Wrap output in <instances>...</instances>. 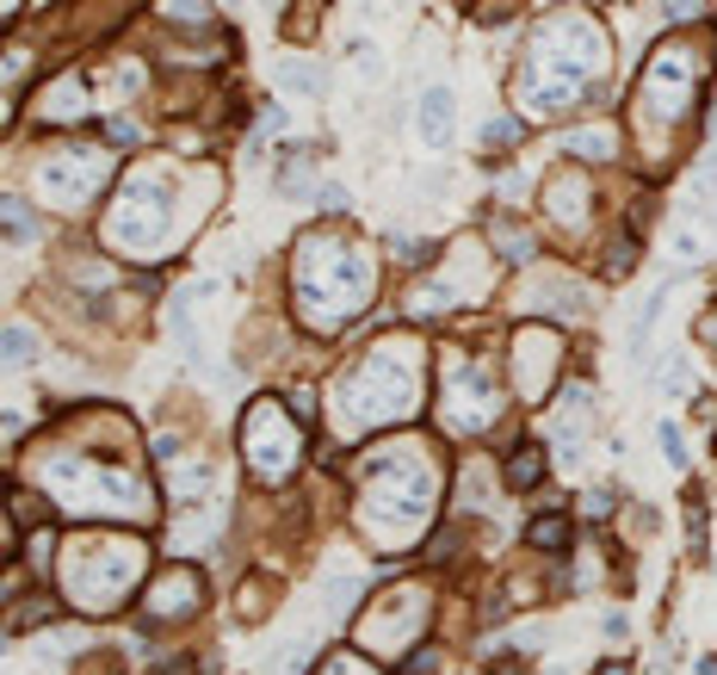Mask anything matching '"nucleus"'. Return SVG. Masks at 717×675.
Masks as SVG:
<instances>
[{
	"mask_svg": "<svg viewBox=\"0 0 717 675\" xmlns=\"http://www.w3.org/2000/svg\"><path fill=\"white\" fill-rule=\"evenodd\" d=\"M513 94L532 118L606 99V32L587 13H550L520 57Z\"/></svg>",
	"mask_w": 717,
	"mask_h": 675,
	"instance_id": "1",
	"label": "nucleus"
},
{
	"mask_svg": "<svg viewBox=\"0 0 717 675\" xmlns=\"http://www.w3.org/2000/svg\"><path fill=\"white\" fill-rule=\"evenodd\" d=\"M439 471L421 459V446H384L358 471V533L378 552H402L434 521Z\"/></svg>",
	"mask_w": 717,
	"mask_h": 675,
	"instance_id": "2",
	"label": "nucleus"
},
{
	"mask_svg": "<svg viewBox=\"0 0 717 675\" xmlns=\"http://www.w3.org/2000/svg\"><path fill=\"white\" fill-rule=\"evenodd\" d=\"M372 254L358 249V236L347 230H309L297 242V267H291V291H297V316L316 335H335L372 304Z\"/></svg>",
	"mask_w": 717,
	"mask_h": 675,
	"instance_id": "3",
	"label": "nucleus"
},
{
	"mask_svg": "<svg viewBox=\"0 0 717 675\" xmlns=\"http://www.w3.org/2000/svg\"><path fill=\"white\" fill-rule=\"evenodd\" d=\"M421 341L409 335H384L372 348L358 353V366L340 372L335 385V415H340V434H372V427H397L421 409Z\"/></svg>",
	"mask_w": 717,
	"mask_h": 675,
	"instance_id": "4",
	"label": "nucleus"
},
{
	"mask_svg": "<svg viewBox=\"0 0 717 675\" xmlns=\"http://www.w3.org/2000/svg\"><path fill=\"white\" fill-rule=\"evenodd\" d=\"M698 81H705V50L693 38H668L656 44V57L643 62V81H637V136L643 149L649 143H675L686 131V118L698 106Z\"/></svg>",
	"mask_w": 717,
	"mask_h": 675,
	"instance_id": "5",
	"label": "nucleus"
},
{
	"mask_svg": "<svg viewBox=\"0 0 717 675\" xmlns=\"http://www.w3.org/2000/svg\"><path fill=\"white\" fill-rule=\"evenodd\" d=\"M143 564H149V545L136 533H118V540H75L69 558H62V595L87 607V614H112L124 607L136 582H143Z\"/></svg>",
	"mask_w": 717,
	"mask_h": 675,
	"instance_id": "6",
	"label": "nucleus"
},
{
	"mask_svg": "<svg viewBox=\"0 0 717 675\" xmlns=\"http://www.w3.org/2000/svg\"><path fill=\"white\" fill-rule=\"evenodd\" d=\"M173 230V186L155 168H136L106 212V242L118 254H155Z\"/></svg>",
	"mask_w": 717,
	"mask_h": 675,
	"instance_id": "7",
	"label": "nucleus"
},
{
	"mask_svg": "<svg viewBox=\"0 0 717 675\" xmlns=\"http://www.w3.org/2000/svg\"><path fill=\"white\" fill-rule=\"evenodd\" d=\"M32 471L50 483V496H57L62 508H81V515H99V508H112V515H143V490H136L124 471H106V459L57 453V459H38Z\"/></svg>",
	"mask_w": 717,
	"mask_h": 675,
	"instance_id": "8",
	"label": "nucleus"
},
{
	"mask_svg": "<svg viewBox=\"0 0 717 675\" xmlns=\"http://www.w3.org/2000/svg\"><path fill=\"white\" fill-rule=\"evenodd\" d=\"M501 409H508V397H501V378H495L483 360H471V353H452L446 366H439V422H446V434H489L495 422H501Z\"/></svg>",
	"mask_w": 717,
	"mask_h": 675,
	"instance_id": "9",
	"label": "nucleus"
},
{
	"mask_svg": "<svg viewBox=\"0 0 717 675\" xmlns=\"http://www.w3.org/2000/svg\"><path fill=\"white\" fill-rule=\"evenodd\" d=\"M242 453H247V471L260 483H291V471L303 465V434L272 397H260L242 415Z\"/></svg>",
	"mask_w": 717,
	"mask_h": 675,
	"instance_id": "10",
	"label": "nucleus"
},
{
	"mask_svg": "<svg viewBox=\"0 0 717 675\" xmlns=\"http://www.w3.org/2000/svg\"><path fill=\"white\" fill-rule=\"evenodd\" d=\"M427 619H434L427 589H397V595H384L378 607H365V619H358V644L378 651V656H402V644H421Z\"/></svg>",
	"mask_w": 717,
	"mask_h": 675,
	"instance_id": "11",
	"label": "nucleus"
},
{
	"mask_svg": "<svg viewBox=\"0 0 717 675\" xmlns=\"http://www.w3.org/2000/svg\"><path fill=\"white\" fill-rule=\"evenodd\" d=\"M106 180H112V155L106 149H62L57 161L38 168V193L50 205H62V212H81Z\"/></svg>",
	"mask_w": 717,
	"mask_h": 675,
	"instance_id": "12",
	"label": "nucleus"
},
{
	"mask_svg": "<svg viewBox=\"0 0 717 675\" xmlns=\"http://www.w3.org/2000/svg\"><path fill=\"white\" fill-rule=\"evenodd\" d=\"M557 366H563V341H557L545 323H526L520 335H513L508 378H513V390H520L526 403H545V397H550V378H557Z\"/></svg>",
	"mask_w": 717,
	"mask_h": 675,
	"instance_id": "13",
	"label": "nucleus"
},
{
	"mask_svg": "<svg viewBox=\"0 0 717 675\" xmlns=\"http://www.w3.org/2000/svg\"><path fill=\"white\" fill-rule=\"evenodd\" d=\"M198 601H205V577L192 564H168L143 582V619L149 626H180V619L198 614Z\"/></svg>",
	"mask_w": 717,
	"mask_h": 675,
	"instance_id": "14",
	"label": "nucleus"
},
{
	"mask_svg": "<svg viewBox=\"0 0 717 675\" xmlns=\"http://www.w3.org/2000/svg\"><path fill=\"white\" fill-rule=\"evenodd\" d=\"M587 427H594V397H587V385H575L563 403L550 409V446H557V465H563V471H575V465H582Z\"/></svg>",
	"mask_w": 717,
	"mask_h": 675,
	"instance_id": "15",
	"label": "nucleus"
},
{
	"mask_svg": "<svg viewBox=\"0 0 717 675\" xmlns=\"http://www.w3.org/2000/svg\"><path fill=\"white\" fill-rule=\"evenodd\" d=\"M526 310H550V316H563V323H575V316H587V286H575L569 273H538L526 286Z\"/></svg>",
	"mask_w": 717,
	"mask_h": 675,
	"instance_id": "16",
	"label": "nucleus"
},
{
	"mask_svg": "<svg viewBox=\"0 0 717 675\" xmlns=\"http://www.w3.org/2000/svg\"><path fill=\"white\" fill-rule=\"evenodd\" d=\"M587 205H594V193H587L582 174H550V180H545V212H550V224L582 230V224H587Z\"/></svg>",
	"mask_w": 717,
	"mask_h": 675,
	"instance_id": "17",
	"label": "nucleus"
},
{
	"mask_svg": "<svg viewBox=\"0 0 717 675\" xmlns=\"http://www.w3.org/2000/svg\"><path fill=\"white\" fill-rule=\"evenodd\" d=\"M452 124H458V99H452V87L439 81V87L421 94V136H427L434 149H446V143H452Z\"/></svg>",
	"mask_w": 717,
	"mask_h": 675,
	"instance_id": "18",
	"label": "nucleus"
},
{
	"mask_svg": "<svg viewBox=\"0 0 717 675\" xmlns=\"http://www.w3.org/2000/svg\"><path fill=\"white\" fill-rule=\"evenodd\" d=\"M557 149L575 155V161H606V155H619V131L612 124H582V131L557 136Z\"/></svg>",
	"mask_w": 717,
	"mask_h": 675,
	"instance_id": "19",
	"label": "nucleus"
},
{
	"mask_svg": "<svg viewBox=\"0 0 717 675\" xmlns=\"http://www.w3.org/2000/svg\"><path fill=\"white\" fill-rule=\"evenodd\" d=\"M87 112V87H81V75H62L44 87V118L50 124H75V118Z\"/></svg>",
	"mask_w": 717,
	"mask_h": 675,
	"instance_id": "20",
	"label": "nucleus"
},
{
	"mask_svg": "<svg viewBox=\"0 0 717 675\" xmlns=\"http://www.w3.org/2000/svg\"><path fill=\"white\" fill-rule=\"evenodd\" d=\"M358 589H365V577H358L353 564H335V570L321 577V607H328V619H347V614H353Z\"/></svg>",
	"mask_w": 717,
	"mask_h": 675,
	"instance_id": "21",
	"label": "nucleus"
},
{
	"mask_svg": "<svg viewBox=\"0 0 717 675\" xmlns=\"http://www.w3.org/2000/svg\"><path fill=\"white\" fill-rule=\"evenodd\" d=\"M272 81H279L284 94H321L328 87V69L316 57H279L272 62Z\"/></svg>",
	"mask_w": 717,
	"mask_h": 675,
	"instance_id": "22",
	"label": "nucleus"
},
{
	"mask_svg": "<svg viewBox=\"0 0 717 675\" xmlns=\"http://www.w3.org/2000/svg\"><path fill=\"white\" fill-rule=\"evenodd\" d=\"M545 471H550V453H545V446H513L508 465H501V483H508V490H532Z\"/></svg>",
	"mask_w": 717,
	"mask_h": 675,
	"instance_id": "23",
	"label": "nucleus"
},
{
	"mask_svg": "<svg viewBox=\"0 0 717 675\" xmlns=\"http://www.w3.org/2000/svg\"><path fill=\"white\" fill-rule=\"evenodd\" d=\"M489 249L501 254V261H513V267H526L532 254H538V242H532L513 217H495V224H489Z\"/></svg>",
	"mask_w": 717,
	"mask_h": 675,
	"instance_id": "24",
	"label": "nucleus"
},
{
	"mask_svg": "<svg viewBox=\"0 0 717 675\" xmlns=\"http://www.w3.org/2000/svg\"><path fill=\"white\" fill-rule=\"evenodd\" d=\"M210 478H217V471H210V459L198 453V459H186V465H173V471H168V496L180 502V508H186V502L198 496V490H205Z\"/></svg>",
	"mask_w": 717,
	"mask_h": 675,
	"instance_id": "25",
	"label": "nucleus"
},
{
	"mask_svg": "<svg viewBox=\"0 0 717 675\" xmlns=\"http://www.w3.org/2000/svg\"><path fill=\"white\" fill-rule=\"evenodd\" d=\"M526 545L532 552H569V521L563 515H538V521L526 527Z\"/></svg>",
	"mask_w": 717,
	"mask_h": 675,
	"instance_id": "26",
	"label": "nucleus"
},
{
	"mask_svg": "<svg viewBox=\"0 0 717 675\" xmlns=\"http://www.w3.org/2000/svg\"><path fill=\"white\" fill-rule=\"evenodd\" d=\"M0 353H7V372H25L32 360H38V335L25 323H13L7 328V341H0Z\"/></svg>",
	"mask_w": 717,
	"mask_h": 675,
	"instance_id": "27",
	"label": "nucleus"
},
{
	"mask_svg": "<svg viewBox=\"0 0 717 675\" xmlns=\"http://www.w3.org/2000/svg\"><path fill=\"white\" fill-rule=\"evenodd\" d=\"M656 385L675 390V397H680V390H693V360H686V353H668V360L656 366Z\"/></svg>",
	"mask_w": 717,
	"mask_h": 675,
	"instance_id": "28",
	"label": "nucleus"
},
{
	"mask_svg": "<svg viewBox=\"0 0 717 675\" xmlns=\"http://www.w3.org/2000/svg\"><path fill=\"white\" fill-rule=\"evenodd\" d=\"M520 131H526V124H520L513 112H495L489 124H483V143H489V149H513V143H520Z\"/></svg>",
	"mask_w": 717,
	"mask_h": 675,
	"instance_id": "29",
	"label": "nucleus"
},
{
	"mask_svg": "<svg viewBox=\"0 0 717 675\" xmlns=\"http://www.w3.org/2000/svg\"><path fill=\"white\" fill-rule=\"evenodd\" d=\"M321 675H378V663L358 656V651H335L328 663H321Z\"/></svg>",
	"mask_w": 717,
	"mask_h": 675,
	"instance_id": "30",
	"label": "nucleus"
},
{
	"mask_svg": "<svg viewBox=\"0 0 717 675\" xmlns=\"http://www.w3.org/2000/svg\"><path fill=\"white\" fill-rule=\"evenodd\" d=\"M7 236H13V242H32V236H38V224H32V205H25V198H7Z\"/></svg>",
	"mask_w": 717,
	"mask_h": 675,
	"instance_id": "31",
	"label": "nucleus"
},
{
	"mask_svg": "<svg viewBox=\"0 0 717 675\" xmlns=\"http://www.w3.org/2000/svg\"><path fill=\"white\" fill-rule=\"evenodd\" d=\"M347 57L358 62V75H365V81H384V57H378V44L353 38V44H347Z\"/></svg>",
	"mask_w": 717,
	"mask_h": 675,
	"instance_id": "32",
	"label": "nucleus"
},
{
	"mask_svg": "<svg viewBox=\"0 0 717 675\" xmlns=\"http://www.w3.org/2000/svg\"><path fill=\"white\" fill-rule=\"evenodd\" d=\"M390 254H397L402 267H421V261H427V242H421V236H402V230H390Z\"/></svg>",
	"mask_w": 717,
	"mask_h": 675,
	"instance_id": "33",
	"label": "nucleus"
},
{
	"mask_svg": "<svg viewBox=\"0 0 717 675\" xmlns=\"http://www.w3.org/2000/svg\"><path fill=\"white\" fill-rule=\"evenodd\" d=\"M291 7H297V13L284 20V32H291V38H309V32H316V20H321V0H291Z\"/></svg>",
	"mask_w": 717,
	"mask_h": 675,
	"instance_id": "34",
	"label": "nucleus"
},
{
	"mask_svg": "<svg viewBox=\"0 0 717 675\" xmlns=\"http://www.w3.org/2000/svg\"><path fill=\"white\" fill-rule=\"evenodd\" d=\"M168 20H180V25H210V7H198V0H168Z\"/></svg>",
	"mask_w": 717,
	"mask_h": 675,
	"instance_id": "35",
	"label": "nucleus"
},
{
	"mask_svg": "<svg viewBox=\"0 0 717 675\" xmlns=\"http://www.w3.org/2000/svg\"><path fill=\"white\" fill-rule=\"evenodd\" d=\"M612 502H619L612 490H587V496H582V508L594 515V521H606V515H612Z\"/></svg>",
	"mask_w": 717,
	"mask_h": 675,
	"instance_id": "36",
	"label": "nucleus"
},
{
	"mask_svg": "<svg viewBox=\"0 0 717 675\" xmlns=\"http://www.w3.org/2000/svg\"><path fill=\"white\" fill-rule=\"evenodd\" d=\"M698 198H717V155L698 161Z\"/></svg>",
	"mask_w": 717,
	"mask_h": 675,
	"instance_id": "37",
	"label": "nucleus"
},
{
	"mask_svg": "<svg viewBox=\"0 0 717 675\" xmlns=\"http://www.w3.org/2000/svg\"><path fill=\"white\" fill-rule=\"evenodd\" d=\"M291 409H297V415H303V427H309V422H316V390H309V385H303V390H291Z\"/></svg>",
	"mask_w": 717,
	"mask_h": 675,
	"instance_id": "38",
	"label": "nucleus"
},
{
	"mask_svg": "<svg viewBox=\"0 0 717 675\" xmlns=\"http://www.w3.org/2000/svg\"><path fill=\"white\" fill-rule=\"evenodd\" d=\"M661 446H668V465H686V453H680V427H675V422L661 427Z\"/></svg>",
	"mask_w": 717,
	"mask_h": 675,
	"instance_id": "39",
	"label": "nucleus"
},
{
	"mask_svg": "<svg viewBox=\"0 0 717 675\" xmlns=\"http://www.w3.org/2000/svg\"><path fill=\"white\" fill-rule=\"evenodd\" d=\"M661 13H668V20H693L698 0H661Z\"/></svg>",
	"mask_w": 717,
	"mask_h": 675,
	"instance_id": "40",
	"label": "nucleus"
},
{
	"mask_svg": "<svg viewBox=\"0 0 717 675\" xmlns=\"http://www.w3.org/2000/svg\"><path fill=\"white\" fill-rule=\"evenodd\" d=\"M106 136H112V143H136V124H131V118H112V124H106Z\"/></svg>",
	"mask_w": 717,
	"mask_h": 675,
	"instance_id": "41",
	"label": "nucleus"
},
{
	"mask_svg": "<svg viewBox=\"0 0 717 675\" xmlns=\"http://www.w3.org/2000/svg\"><path fill=\"white\" fill-rule=\"evenodd\" d=\"M675 242H680V254H686V261H698V254H705V242H698V236H693V230H680V236H675Z\"/></svg>",
	"mask_w": 717,
	"mask_h": 675,
	"instance_id": "42",
	"label": "nucleus"
},
{
	"mask_svg": "<svg viewBox=\"0 0 717 675\" xmlns=\"http://www.w3.org/2000/svg\"><path fill=\"white\" fill-rule=\"evenodd\" d=\"M321 212H347V193H340V186H321Z\"/></svg>",
	"mask_w": 717,
	"mask_h": 675,
	"instance_id": "43",
	"label": "nucleus"
},
{
	"mask_svg": "<svg viewBox=\"0 0 717 675\" xmlns=\"http://www.w3.org/2000/svg\"><path fill=\"white\" fill-rule=\"evenodd\" d=\"M698 341H712V348H717V316H705V323H698Z\"/></svg>",
	"mask_w": 717,
	"mask_h": 675,
	"instance_id": "44",
	"label": "nucleus"
},
{
	"mask_svg": "<svg viewBox=\"0 0 717 675\" xmlns=\"http://www.w3.org/2000/svg\"><path fill=\"white\" fill-rule=\"evenodd\" d=\"M495 675H526V670H520V663H508V670H495Z\"/></svg>",
	"mask_w": 717,
	"mask_h": 675,
	"instance_id": "45",
	"label": "nucleus"
},
{
	"mask_svg": "<svg viewBox=\"0 0 717 675\" xmlns=\"http://www.w3.org/2000/svg\"><path fill=\"white\" fill-rule=\"evenodd\" d=\"M13 13H25V7H20V0H7V20H13Z\"/></svg>",
	"mask_w": 717,
	"mask_h": 675,
	"instance_id": "46",
	"label": "nucleus"
}]
</instances>
